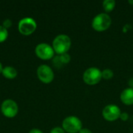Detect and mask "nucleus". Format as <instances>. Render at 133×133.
<instances>
[{"mask_svg":"<svg viewBox=\"0 0 133 133\" xmlns=\"http://www.w3.org/2000/svg\"><path fill=\"white\" fill-rule=\"evenodd\" d=\"M128 85L129 87V88H132L133 89V78H131L129 79L128 81Z\"/></svg>","mask_w":133,"mask_h":133,"instance_id":"4be33fe9","label":"nucleus"},{"mask_svg":"<svg viewBox=\"0 0 133 133\" xmlns=\"http://www.w3.org/2000/svg\"><path fill=\"white\" fill-rule=\"evenodd\" d=\"M116 2L115 0H104L102 2V7L106 13L111 12L115 8Z\"/></svg>","mask_w":133,"mask_h":133,"instance_id":"f8f14e48","label":"nucleus"},{"mask_svg":"<svg viewBox=\"0 0 133 133\" xmlns=\"http://www.w3.org/2000/svg\"><path fill=\"white\" fill-rule=\"evenodd\" d=\"M1 111L2 115L9 118L16 117L19 111L18 104L16 101L11 99L5 100L1 104Z\"/></svg>","mask_w":133,"mask_h":133,"instance_id":"423d86ee","label":"nucleus"},{"mask_svg":"<svg viewBox=\"0 0 133 133\" xmlns=\"http://www.w3.org/2000/svg\"><path fill=\"white\" fill-rule=\"evenodd\" d=\"M52 64L56 68V69H61L64 65L63 63L62 62L61 59H60V57L58 55H57L56 56H55L53 58H52Z\"/></svg>","mask_w":133,"mask_h":133,"instance_id":"2eb2a0df","label":"nucleus"},{"mask_svg":"<svg viewBox=\"0 0 133 133\" xmlns=\"http://www.w3.org/2000/svg\"><path fill=\"white\" fill-rule=\"evenodd\" d=\"M71 45V38L66 34H59L56 36L52 41V48L55 51V53L57 55L68 53Z\"/></svg>","mask_w":133,"mask_h":133,"instance_id":"f257e3e1","label":"nucleus"},{"mask_svg":"<svg viewBox=\"0 0 133 133\" xmlns=\"http://www.w3.org/2000/svg\"><path fill=\"white\" fill-rule=\"evenodd\" d=\"M112 20L109 14L106 12H101L96 15L92 20V28L97 32H103L107 30L111 25Z\"/></svg>","mask_w":133,"mask_h":133,"instance_id":"f03ea898","label":"nucleus"},{"mask_svg":"<svg viewBox=\"0 0 133 133\" xmlns=\"http://www.w3.org/2000/svg\"><path fill=\"white\" fill-rule=\"evenodd\" d=\"M101 75H102V79L105 80H109L114 77V72L111 69H104V70L101 71Z\"/></svg>","mask_w":133,"mask_h":133,"instance_id":"ddd939ff","label":"nucleus"},{"mask_svg":"<svg viewBox=\"0 0 133 133\" xmlns=\"http://www.w3.org/2000/svg\"><path fill=\"white\" fill-rule=\"evenodd\" d=\"M119 118H120L122 121H123V122H126V121H128V120H129V114H128V113H126V112H122Z\"/></svg>","mask_w":133,"mask_h":133,"instance_id":"6ab92c4d","label":"nucleus"},{"mask_svg":"<svg viewBox=\"0 0 133 133\" xmlns=\"http://www.w3.org/2000/svg\"><path fill=\"white\" fill-rule=\"evenodd\" d=\"M37 76L39 80L45 84L51 83L55 78L52 69L48 65H41L37 69Z\"/></svg>","mask_w":133,"mask_h":133,"instance_id":"6e6552de","label":"nucleus"},{"mask_svg":"<svg viewBox=\"0 0 133 133\" xmlns=\"http://www.w3.org/2000/svg\"><path fill=\"white\" fill-rule=\"evenodd\" d=\"M121 101L128 106L133 105V89L132 88H126L125 89L120 95Z\"/></svg>","mask_w":133,"mask_h":133,"instance_id":"9d476101","label":"nucleus"},{"mask_svg":"<svg viewBox=\"0 0 133 133\" xmlns=\"http://www.w3.org/2000/svg\"><path fill=\"white\" fill-rule=\"evenodd\" d=\"M102 79L101 71L97 67H90L87 69L83 74V82L89 86H94Z\"/></svg>","mask_w":133,"mask_h":133,"instance_id":"20e7f679","label":"nucleus"},{"mask_svg":"<svg viewBox=\"0 0 133 133\" xmlns=\"http://www.w3.org/2000/svg\"><path fill=\"white\" fill-rule=\"evenodd\" d=\"M29 133H43V132L38 129H33L29 132Z\"/></svg>","mask_w":133,"mask_h":133,"instance_id":"412c9836","label":"nucleus"},{"mask_svg":"<svg viewBox=\"0 0 133 133\" xmlns=\"http://www.w3.org/2000/svg\"><path fill=\"white\" fill-rule=\"evenodd\" d=\"M79 133H93L92 132V131L90 130V129H87V128H83Z\"/></svg>","mask_w":133,"mask_h":133,"instance_id":"aec40b11","label":"nucleus"},{"mask_svg":"<svg viewBox=\"0 0 133 133\" xmlns=\"http://www.w3.org/2000/svg\"><path fill=\"white\" fill-rule=\"evenodd\" d=\"M12 24V23L11 19H5L3 21V23H2V26L5 27V28L7 30V29H9V27H11Z\"/></svg>","mask_w":133,"mask_h":133,"instance_id":"f3484780","label":"nucleus"},{"mask_svg":"<svg viewBox=\"0 0 133 133\" xmlns=\"http://www.w3.org/2000/svg\"><path fill=\"white\" fill-rule=\"evenodd\" d=\"M50 133H65V132L62 127H55L51 130Z\"/></svg>","mask_w":133,"mask_h":133,"instance_id":"a211bd4d","label":"nucleus"},{"mask_svg":"<svg viewBox=\"0 0 133 133\" xmlns=\"http://www.w3.org/2000/svg\"><path fill=\"white\" fill-rule=\"evenodd\" d=\"M8 36V30L2 26H0V43L4 42L7 39Z\"/></svg>","mask_w":133,"mask_h":133,"instance_id":"4468645a","label":"nucleus"},{"mask_svg":"<svg viewBox=\"0 0 133 133\" xmlns=\"http://www.w3.org/2000/svg\"><path fill=\"white\" fill-rule=\"evenodd\" d=\"M2 74L5 78L9 79H12L17 76V71L14 67L5 66L3 68Z\"/></svg>","mask_w":133,"mask_h":133,"instance_id":"9b49d317","label":"nucleus"},{"mask_svg":"<svg viewBox=\"0 0 133 133\" xmlns=\"http://www.w3.org/2000/svg\"><path fill=\"white\" fill-rule=\"evenodd\" d=\"M129 3L131 4V5H133V1L132 0H129Z\"/></svg>","mask_w":133,"mask_h":133,"instance_id":"b1692460","label":"nucleus"},{"mask_svg":"<svg viewBox=\"0 0 133 133\" xmlns=\"http://www.w3.org/2000/svg\"><path fill=\"white\" fill-rule=\"evenodd\" d=\"M62 128L65 132L68 133H79L83 129V123L78 117L70 115L64 118Z\"/></svg>","mask_w":133,"mask_h":133,"instance_id":"7ed1b4c3","label":"nucleus"},{"mask_svg":"<svg viewBox=\"0 0 133 133\" xmlns=\"http://www.w3.org/2000/svg\"><path fill=\"white\" fill-rule=\"evenodd\" d=\"M121 113V109L118 105L111 104L103 108L102 116L108 122H115L120 118Z\"/></svg>","mask_w":133,"mask_h":133,"instance_id":"1a4fd4ad","label":"nucleus"},{"mask_svg":"<svg viewBox=\"0 0 133 133\" xmlns=\"http://www.w3.org/2000/svg\"><path fill=\"white\" fill-rule=\"evenodd\" d=\"M59 55L60 59H61V61H62V62L63 63L64 65L69 63V62L71 61V56L68 53L62 54V55Z\"/></svg>","mask_w":133,"mask_h":133,"instance_id":"dca6fc26","label":"nucleus"},{"mask_svg":"<svg viewBox=\"0 0 133 133\" xmlns=\"http://www.w3.org/2000/svg\"><path fill=\"white\" fill-rule=\"evenodd\" d=\"M36 55L42 60H50L55 57V51L50 44L40 43L35 48Z\"/></svg>","mask_w":133,"mask_h":133,"instance_id":"0eeeda50","label":"nucleus"},{"mask_svg":"<svg viewBox=\"0 0 133 133\" xmlns=\"http://www.w3.org/2000/svg\"><path fill=\"white\" fill-rule=\"evenodd\" d=\"M2 69H3V67H2V65L1 62H0V74H1L2 72Z\"/></svg>","mask_w":133,"mask_h":133,"instance_id":"5701e85b","label":"nucleus"},{"mask_svg":"<svg viewBox=\"0 0 133 133\" xmlns=\"http://www.w3.org/2000/svg\"><path fill=\"white\" fill-rule=\"evenodd\" d=\"M36 29L37 22L31 17H24L19 21L18 30L24 36H29L32 34Z\"/></svg>","mask_w":133,"mask_h":133,"instance_id":"39448f33","label":"nucleus"}]
</instances>
